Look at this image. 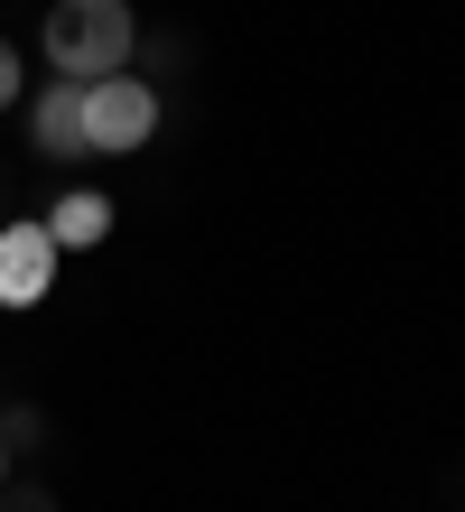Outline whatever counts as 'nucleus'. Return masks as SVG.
Segmentation results:
<instances>
[{
    "mask_svg": "<svg viewBox=\"0 0 465 512\" xmlns=\"http://www.w3.org/2000/svg\"><path fill=\"white\" fill-rule=\"evenodd\" d=\"M0 224H10V168H0Z\"/></svg>",
    "mask_w": 465,
    "mask_h": 512,
    "instance_id": "nucleus-11",
    "label": "nucleus"
},
{
    "mask_svg": "<svg viewBox=\"0 0 465 512\" xmlns=\"http://www.w3.org/2000/svg\"><path fill=\"white\" fill-rule=\"evenodd\" d=\"M0 447H10V457H38V447H47V410L10 401V410H0Z\"/></svg>",
    "mask_w": 465,
    "mask_h": 512,
    "instance_id": "nucleus-6",
    "label": "nucleus"
},
{
    "mask_svg": "<svg viewBox=\"0 0 465 512\" xmlns=\"http://www.w3.org/2000/svg\"><path fill=\"white\" fill-rule=\"evenodd\" d=\"M0 512H66V503H56V485H38V475H10V485H0Z\"/></svg>",
    "mask_w": 465,
    "mask_h": 512,
    "instance_id": "nucleus-8",
    "label": "nucleus"
},
{
    "mask_svg": "<svg viewBox=\"0 0 465 512\" xmlns=\"http://www.w3.org/2000/svg\"><path fill=\"white\" fill-rule=\"evenodd\" d=\"M103 233H112V196H93V187L56 196V215H47V243H56V252H93Z\"/></svg>",
    "mask_w": 465,
    "mask_h": 512,
    "instance_id": "nucleus-5",
    "label": "nucleus"
},
{
    "mask_svg": "<svg viewBox=\"0 0 465 512\" xmlns=\"http://www.w3.org/2000/svg\"><path fill=\"white\" fill-rule=\"evenodd\" d=\"M19 94H28V75H19V47H10V38H0V112H10Z\"/></svg>",
    "mask_w": 465,
    "mask_h": 512,
    "instance_id": "nucleus-9",
    "label": "nucleus"
},
{
    "mask_svg": "<svg viewBox=\"0 0 465 512\" xmlns=\"http://www.w3.org/2000/svg\"><path fill=\"white\" fill-rule=\"evenodd\" d=\"M56 289V243L47 224H0V308H38V298Z\"/></svg>",
    "mask_w": 465,
    "mask_h": 512,
    "instance_id": "nucleus-3",
    "label": "nucleus"
},
{
    "mask_svg": "<svg viewBox=\"0 0 465 512\" xmlns=\"http://www.w3.org/2000/svg\"><path fill=\"white\" fill-rule=\"evenodd\" d=\"M159 131V84L149 75H93L84 84V149L93 159H131Z\"/></svg>",
    "mask_w": 465,
    "mask_h": 512,
    "instance_id": "nucleus-2",
    "label": "nucleus"
},
{
    "mask_svg": "<svg viewBox=\"0 0 465 512\" xmlns=\"http://www.w3.org/2000/svg\"><path fill=\"white\" fill-rule=\"evenodd\" d=\"M131 66H149V75H186V66H196V47H186L177 28H159V38H149V28H140V47H131Z\"/></svg>",
    "mask_w": 465,
    "mask_h": 512,
    "instance_id": "nucleus-7",
    "label": "nucleus"
},
{
    "mask_svg": "<svg viewBox=\"0 0 465 512\" xmlns=\"http://www.w3.org/2000/svg\"><path fill=\"white\" fill-rule=\"evenodd\" d=\"M0 485H10V447H0Z\"/></svg>",
    "mask_w": 465,
    "mask_h": 512,
    "instance_id": "nucleus-12",
    "label": "nucleus"
},
{
    "mask_svg": "<svg viewBox=\"0 0 465 512\" xmlns=\"http://www.w3.org/2000/svg\"><path fill=\"white\" fill-rule=\"evenodd\" d=\"M131 47H140V10H131V0H56V10H47V66L75 75V84L121 75Z\"/></svg>",
    "mask_w": 465,
    "mask_h": 512,
    "instance_id": "nucleus-1",
    "label": "nucleus"
},
{
    "mask_svg": "<svg viewBox=\"0 0 465 512\" xmlns=\"http://www.w3.org/2000/svg\"><path fill=\"white\" fill-rule=\"evenodd\" d=\"M438 512H465V457H447V475H438Z\"/></svg>",
    "mask_w": 465,
    "mask_h": 512,
    "instance_id": "nucleus-10",
    "label": "nucleus"
},
{
    "mask_svg": "<svg viewBox=\"0 0 465 512\" xmlns=\"http://www.w3.org/2000/svg\"><path fill=\"white\" fill-rule=\"evenodd\" d=\"M28 149H47V159H93L84 149V84L56 75L38 103H28Z\"/></svg>",
    "mask_w": 465,
    "mask_h": 512,
    "instance_id": "nucleus-4",
    "label": "nucleus"
}]
</instances>
